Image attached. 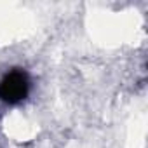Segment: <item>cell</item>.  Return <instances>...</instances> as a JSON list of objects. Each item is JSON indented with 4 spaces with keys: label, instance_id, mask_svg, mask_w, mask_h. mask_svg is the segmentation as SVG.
Segmentation results:
<instances>
[{
    "label": "cell",
    "instance_id": "6da1fadb",
    "mask_svg": "<svg viewBox=\"0 0 148 148\" xmlns=\"http://www.w3.org/2000/svg\"><path fill=\"white\" fill-rule=\"evenodd\" d=\"M30 77L23 68L9 70L0 80V101L7 105H18L28 98Z\"/></svg>",
    "mask_w": 148,
    "mask_h": 148
}]
</instances>
